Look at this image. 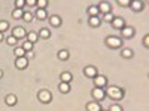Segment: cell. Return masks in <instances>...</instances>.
<instances>
[{
    "label": "cell",
    "instance_id": "obj_7",
    "mask_svg": "<svg viewBox=\"0 0 149 111\" xmlns=\"http://www.w3.org/2000/svg\"><path fill=\"white\" fill-rule=\"evenodd\" d=\"M93 96H94V99H95V101H102L103 98H104V90L100 89V88H94V90H93Z\"/></svg>",
    "mask_w": 149,
    "mask_h": 111
},
{
    "label": "cell",
    "instance_id": "obj_35",
    "mask_svg": "<svg viewBox=\"0 0 149 111\" xmlns=\"http://www.w3.org/2000/svg\"><path fill=\"white\" fill-rule=\"evenodd\" d=\"M119 5L121 6H130V2L128 0H119Z\"/></svg>",
    "mask_w": 149,
    "mask_h": 111
},
{
    "label": "cell",
    "instance_id": "obj_1",
    "mask_svg": "<svg viewBox=\"0 0 149 111\" xmlns=\"http://www.w3.org/2000/svg\"><path fill=\"white\" fill-rule=\"evenodd\" d=\"M107 95L112 98V99L119 101V99H122L124 92H122V89L116 88V86H110V88H107Z\"/></svg>",
    "mask_w": 149,
    "mask_h": 111
},
{
    "label": "cell",
    "instance_id": "obj_2",
    "mask_svg": "<svg viewBox=\"0 0 149 111\" xmlns=\"http://www.w3.org/2000/svg\"><path fill=\"white\" fill-rule=\"evenodd\" d=\"M106 45L109 46V47H121L122 46V40L119 39V37H116V36H110V37H107L106 39Z\"/></svg>",
    "mask_w": 149,
    "mask_h": 111
},
{
    "label": "cell",
    "instance_id": "obj_31",
    "mask_svg": "<svg viewBox=\"0 0 149 111\" xmlns=\"http://www.w3.org/2000/svg\"><path fill=\"white\" fill-rule=\"evenodd\" d=\"M24 5H26V0H17V2H15V8L17 9H22Z\"/></svg>",
    "mask_w": 149,
    "mask_h": 111
},
{
    "label": "cell",
    "instance_id": "obj_10",
    "mask_svg": "<svg viewBox=\"0 0 149 111\" xmlns=\"http://www.w3.org/2000/svg\"><path fill=\"white\" fill-rule=\"evenodd\" d=\"M60 79H61V83H70L73 76L69 71H63V73H61V76H60Z\"/></svg>",
    "mask_w": 149,
    "mask_h": 111
},
{
    "label": "cell",
    "instance_id": "obj_17",
    "mask_svg": "<svg viewBox=\"0 0 149 111\" xmlns=\"http://www.w3.org/2000/svg\"><path fill=\"white\" fill-rule=\"evenodd\" d=\"M5 101H6V104H8V105H15V104H17V96L10 93V95H8V96H6V99H5Z\"/></svg>",
    "mask_w": 149,
    "mask_h": 111
},
{
    "label": "cell",
    "instance_id": "obj_36",
    "mask_svg": "<svg viewBox=\"0 0 149 111\" xmlns=\"http://www.w3.org/2000/svg\"><path fill=\"white\" fill-rule=\"evenodd\" d=\"M143 45L148 47L149 46V36H145V39H143Z\"/></svg>",
    "mask_w": 149,
    "mask_h": 111
},
{
    "label": "cell",
    "instance_id": "obj_40",
    "mask_svg": "<svg viewBox=\"0 0 149 111\" xmlns=\"http://www.w3.org/2000/svg\"><path fill=\"white\" fill-rule=\"evenodd\" d=\"M2 77H3V71H2V70H0V79H2Z\"/></svg>",
    "mask_w": 149,
    "mask_h": 111
},
{
    "label": "cell",
    "instance_id": "obj_37",
    "mask_svg": "<svg viewBox=\"0 0 149 111\" xmlns=\"http://www.w3.org/2000/svg\"><path fill=\"white\" fill-rule=\"evenodd\" d=\"M36 2H37V0H27L26 3H27L29 6H36Z\"/></svg>",
    "mask_w": 149,
    "mask_h": 111
},
{
    "label": "cell",
    "instance_id": "obj_16",
    "mask_svg": "<svg viewBox=\"0 0 149 111\" xmlns=\"http://www.w3.org/2000/svg\"><path fill=\"white\" fill-rule=\"evenodd\" d=\"M49 22H51V25H54V27H60L61 25V19L57 15H52L51 18H49Z\"/></svg>",
    "mask_w": 149,
    "mask_h": 111
},
{
    "label": "cell",
    "instance_id": "obj_19",
    "mask_svg": "<svg viewBox=\"0 0 149 111\" xmlns=\"http://www.w3.org/2000/svg\"><path fill=\"white\" fill-rule=\"evenodd\" d=\"M130 6H131L134 10H142V9H143V3H142V2H137V0H136V2H130Z\"/></svg>",
    "mask_w": 149,
    "mask_h": 111
},
{
    "label": "cell",
    "instance_id": "obj_23",
    "mask_svg": "<svg viewBox=\"0 0 149 111\" xmlns=\"http://www.w3.org/2000/svg\"><path fill=\"white\" fill-rule=\"evenodd\" d=\"M22 14H24L22 9H15L14 12H12V16H14L15 19H19V18H22Z\"/></svg>",
    "mask_w": 149,
    "mask_h": 111
},
{
    "label": "cell",
    "instance_id": "obj_30",
    "mask_svg": "<svg viewBox=\"0 0 149 111\" xmlns=\"http://www.w3.org/2000/svg\"><path fill=\"white\" fill-rule=\"evenodd\" d=\"M36 5H37V8H39V9H45L48 6V2H46V0H37Z\"/></svg>",
    "mask_w": 149,
    "mask_h": 111
},
{
    "label": "cell",
    "instance_id": "obj_33",
    "mask_svg": "<svg viewBox=\"0 0 149 111\" xmlns=\"http://www.w3.org/2000/svg\"><path fill=\"white\" fill-rule=\"evenodd\" d=\"M109 111H122V108H121V105H118V104H113L110 107V110Z\"/></svg>",
    "mask_w": 149,
    "mask_h": 111
},
{
    "label": "cell",
    "instance_id": "obj_11",
    "mask_svg": "<svg viewBox=\"0 0 149 111\" xmlns=\"http://www.w3.org/2000/svg\"><path fill=\"white\" fill-rule=\"evenodd\" d=\"M112 24H113L115 28H119V30H122L124 27H125V24H124V19H122V18H113Z\"/></svg>",
    "mask_w": 149,
    "mask_h": 111
},
{
    "label": "cell",
    "instance_id": "obj_27",
    "mask_svg": "<svg viewBox=\"0 0 149 111\" xmlns=\"http://www.w3.org/2000/svg\"><path fill=\"white\" fill-rule=\"evenodd\" d=\"M22 19H24V21H27V22H31V19H33V14H31V12H24V14H22Z\"/></svg>",
    "mask_w": 149,
    "mask_h": 111
},
{
    "label": "cell",
    "instance_id": "obj_22",
    "mask_svg": "<svg viewBox=\"0 0 149 111\" xmlns=\"http://www.w3.org/2000/svg\"><path fill=\"white\" fill-rule=\"evenodd\" d=\"M69 52L67 51H60L58 52V59H61V61H66V59H69Z\"/></svg>",
    "mask_w": 149,
    "mask_h": 111
},
{
    "label": "cell",
    "instance_id": "obj_29",
    "mask_svg": "<svg viewBox=\"0 0 149 111\" xmlns=\"http://www.w3.org/2000/svg\"><path fill=\"white\" fill-rule=\"evenodd\" d=\"M39 37H42V39H48V37H49V30L42 28V30L39 31Z\"/></svg>",
    "mask_w": 149,
    "mask_h": 111
},
{
    "label": "cell",
    "instance_id": "obj_28",
    "mask_svg": "<svg viewBox=\"0 0 149 111\" xmlns=\"http://www.w3.org/2000/svg\"><path fill=\"white\" fill-rule=\"evenodd\" d=\"M8 28H9V24H8V21H0V33L6 31Z\"/></svg>",
    "mask_w": 149,
    "mask_h": 111
},
{
    "label": "cell",
    "instance_id": "obj_34",
    "mask_svg": "<svg viewBox=\"0 0 149 111\" xmlns=\"http://www.w3.org/2000/svg\"><path fill=\"white\" fill-rule=\"evenodd\" d=\"M104 21L112 22V21H113V15H112V14H106V15H104Z\"/></svg>",
    "mask_w": 149,
    "mask_h": 111
},
{
    "label": "cell",
    "instance_id": "obj_18",
    "mask_svg": "<svg viewBox=\"0 0 149 111\" xmlns=\"http://www.w3.org/2000/svg\"><path fill=\"white\" fill-rule=\"evenodd\" d=\"M37 39H39V37H37V34L33 33V31H30V33L27 34V42H30V43H33V45L37 42Z\"/></svg>",
    "mask_w": 149,
    "mask_h": 111
},
{
    "label": "cell",
    "instance_id": "obj_6",
    "mask_svg": "<svg viewBox=\"0 0 149 111\" xmlns=\"http://www.w3.org/2000/svg\"><path fill=\"white\" fill-rule=\"evenodd\" d=\"M29 65V59L26 56H21V58H17V62H15V67L19 68V70H24Z\"/></svg>",
    "mask_w": 149,
    "mask_h": 111
},
{
    "label": "cell",
    "instance_id": "obj_20",
    "mask_svg": "<svg viewBox=\"0 0 149 111\" xmlns=\"http://www.w3.org/2000/svg\"><path fill=\"white\" fill-rule=\"evenodd\" d=\"M90 25L91 27H98L100 25V18L98 16H90Z\"/></svg>",
    "mask_w": 149,
    "mask_h": 111
},
{
    "label": "cell",
    "instance_id": "obj_12",
    "mask_svg": "<svg viewBox=\"0 0 149 111\" xmlns=\"http://www.w3.org/2000/svg\"><path fill=\"white\" fill-rule=\"evenodd\" d=\"M133 34H134V30L131 27H124L122 28V36L125 37V39H131Z\"/></svg>",
    "mask_w": 149,
    "mask_h": 111
},
{
    "label": "cell",
    "instance_id": "obj_38",
    "mask_svg": "<svg viewBox=\"0 0 149 111\" xmlns=\"http://www.w3.org/2000/svg\"><path fill=\"white\" fill-rule=\"evenodd\" d=\"M33 56H34V53H33V52H27V56H26V58H27V59H30V58H33Z\"/></svg>",
    "mask_w": 149,
    "mask_h": 111
},
{
    "label": "cell",
    "instance_id": "obj_25",
    "mask_svg": "<svg viewBox=\"0 0 149 111\" xmlns=\"http://www.w3.org/2000/svg\"><path fill=\"white\" fill-rule=\"evenodd\" d=\"M88 12H90V15H91V16H98V14H100V12H98V8H97V6H90Z\"/></svg>",
    "mask_w": 149,
    "mask_h": 111
},
{
    "label": "cell",
    "instance_id": "obj_5",
    "mask_svg": "<svg viewBox=\"0 0 149 111\" xmlns=\"http://www.w3.org/2000/svg\"><path fill=\"white\" fill-rule=\"evenodd\" d=\"M106 83H107V80H106V77L104 76H97L94 77V84H95V88H100V89H103L104 86H106Z\"/></svg>",
    "mask_w": 149,
    "mask_h": 111
},
{
    "label": "cell",
    "instance_id": "obj_21",
    "mask_svg": "<svg viewBox=\"0 0 149 111\" xmlns=\"http://www.w3.org/2000/svg\"><path fill=\"white\" fill-rule=\"evenodd\" d=\"M21 47L24 49V51H26V53H27V52H31V49H33V43H30V42H27V40H26V42L22 43V46H21Z\"/></svg>",
    "mask_w": 149,
    "mask_h": 111
},
{
    "label": "cell",
    "instance_id": "obj_3",
    "mask_svg": "<svg viewBox=\"0 0 149 111\" xmlns=\"http://www.w3.org/2000/svg\"><path fill=\"white\" fill-rule=\"evenodd\" d=\"M37 96H39V101L43 102V104H49L52 101V95L49 90H40L39 93H37Z\"/></svg>",
    "mask_w": 149,
    "mask_h": 111
},
{
    "label": "cell",
    "instance_id": "obj_4",
    "mask_svg": "<svg viewBox=\"0 0 149 111\" xmlns=\"http://www.w3.org/2000/svg\"><path fill=\"white\" fill-rule=\"evenodd\" d=\"M12 37H15L17 40L24 39V37H26V30H24L22 27H15L14 30H12Z\"/></svg>",
    "mask_w": 149,
    "mask_h": 111
},
{
    "label": "cell",
    "instance_id": "obj_24",
    "mask_svg": "<svg viewBox=\"0 0 149 111\" xmlns=\"http://www.w3.org/2000/svg\"><path fill=\"white\" fill-rule=\"evenodd\" d=\"M14 53H15V56H17V58H21V56H26V51H24L22 47H17L15 51H14Z\"/></svg>",
    "mask_w": 149,
    "mask_h": 111
},
{
    "label": "cell",
    "instance_id": "obj_32",
    "mask_svg": "<svg viewBox=\"0 0 149 111\" xmlns=\"http://www.w3.org/2000/svg\"><path fill=\"white\" fill-rule=\"evenodd\" d=\"M6 42H8V45L14 46V45H17V42H18V40L15 39V37H12V36H10V37H8V39H6Z\"/></svg>",
    "mask_w": 149,
    "mask_h": 111
},
{
    "label": "cell",
    "instance_id": "obj_41",
    "mask_svg": "<svg viewBox=\"0 0 149 111\" xmlns=\"http://www.w3.org/2000/svg\"><path fill=\"white\" fill-rule=\"evenodd\" d=\"M102 111H103V110H102Z\"/></svg>",
    "mask_w": 149,
    "mask_h": 111
},
{
    "label": "cell",
    "instance_id": "obj_9",
    "mask_svg": "<svg viewBox=\"0 0 149 111\" xmlns=\"http://www.w3.org/2000/svg\"><path fill=\"white\" fill-rule=\"evenodd\" d=\"M97 8H98V12H102V14H104V15L106 14H110V5L107 2H102Z\"/></svg>",
    "mask_w": 149,
    "mask_h": 111
},
{
    "label": "cell",
    "instance_id": "obj_14",
    "mask_svg": "<svg viewBox=\"0 0 149 111\" xmlns=\"http://www.w3.org/2000/svg\"><path fill=\"white\" fill-rule=\"evenodd\" d=\"M86 110L88 111H102V107L97 102H88L86 104Z\"/></svg>",
    "mask_w": 149,
    "mask_h": 111
},
{
    "label": "cell",
    "instance_id": "obj_26",
    "mask_svg": "<svg viewBox=\"0 0 149 111\" xmlns=\"http://www.w3.org/2000/svg\"><path fill=\"white\" fill-rule=\"evenodd\" d=\"M121 55H122L124 58H131V56H133V51H131V49H122Z\"/></svg>",
    "mask_w": 149,
    "mask_h": 111
},
{
    "label": "cell",
    "instance_id": "obj_8",
    "mask_svg": "<svg viewBox=\"0 0 149 111\" xmlns=\"http://www.w3.org/2000/svg\"><path fill=\"white\" fill-rule=\"evenodd\" d=\"M84 74L86 77H90V79H94L97 76V70L94 67H85L84 68Z\"/></svg>",
    "mask_w": 149,
    "mask_h": 111
},
{
    "label": "cell",
    "instance_id": "obj_15",
    "mask_svg": "<svg viewBox=\"0 0 149 111\" xmlns=\"http://www.w3.org/2000/svg\"><path fill=\"white\" fill-rule=\"evenodd\" d=\"M58 89L61 93H69L70 92V84L69 83H60L58 84Z\"/></svg>",
    "mask_w": 149,
    "mask_h": 111
},
{
    "label": "cell",
    "instance_id": "obj_39",
    "mask_svg": "<svg viewBox=\"0 0 149 111\" xmlns=\"http://www.w3.org/2000/svg\"><path fill=\"white\" fill-rule=\"evenodd\" d=\"M2 40H3V34H2V33H0V42H2Z\"/></svg>",
    "mask_w": 149,
    "mask_h": 111
},
{
    "label": "cell",
    "instance_id": "obj_13",
    "mask_svg": "<svg viewBox=\"0 0 149 111\" xmlns=\"http://www.w3.org/2000/svg\"><path fill=\"white\" fill-rule=\"evenodd\" d=\"M36 18H37V19H40V21L46 19V18H48L46 10H45V9H37V10H36Z\"/></svg>",
    "mask_w": 149,
    "mask_h": 111
}]
</instances>
